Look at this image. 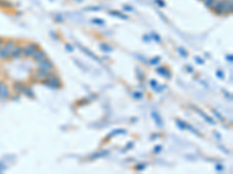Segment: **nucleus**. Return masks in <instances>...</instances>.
Masks as SVG:
<instances>
[{
  "instance_id": "1",
  "label": "nucleus",
  "mask_w": 233,
  "mask_h": 174,
  "mask_svg": "<svg viewBox=\"0 0 233 174\" xmlns=\"http://www.w3.org/2000/svg\"><path fill=\"white\" fill-rule=\"evenodd\" d=\"M43 84L46 85V86H48V87H50V88H58L60 86H61V79L55 76V74H49L47 78H46V80L43 81Z\"/></svg>"
},
{
  "instance_id": "2",
  "label": "nucleus",
  "mask_w": 233,
  "mask_h": 174,
  "mask_svg": "<svg viewBox=\"0 0 233 174\" xmlns=\"http://www.w3.org/2000/svg\"><path fill=\"white\" fill-rule=\"evenodd\" d=\"M217 15H223L225 13L224 8H225V0H216L213 2V5L210 7Z\"/></svg>"
},
{
  "instance_id": "3",
  "label": "nucleus",
  "mask_w": 233,
  "mask_h": 174,
  "mask_svg": "<svg viewBox=\"0 0 233 174\" xmlns=\"http://www.w3.org/2000/svg\"><path fill=\"white\" fill-rule=\"evenodd\" d=\"M39 50V45L36 43H29L24 48V55L27 57H33V55Z\"/></svg>"
},
{
  "instance_id": "4",
  "label": "nucleus",
  "mask_w": 233,
  "mask_h": 174,
  "mask_svg": "<svg viewBox=\"0 0 233 174\" xmlns=\"http://www.w3.org/2000/svg\"><path fill=\"white\" fill-rule=\"evenodd\" d=\"M39 63V68H43V70H48V71H50L53 67H54V64H53V62L51 60H49L48 58H44V59H42L40 62H37Z\"/></svg>"
},
{
  "instance_id": "5",
  "label": "nucleus",
  "mask_w": 233,
  "mask_h": 174,
  "mask_svg": "<svg viewBox=\"0 0 233 174\" xmlns=\"http://www.w3.org/2000/svg\"><path fill=\"white\" fill-rule=\"evenodd\" d=\"M49 74H50V71L43 70V68H39V70L36 71V73H35V79H36V80H43V79H46Z\"/></svg>"
},
{
  "instance_id": "6",
  "label": "nucleus",
  "mask_w": 233,
  "mask_h": 174,
  "mask_svg": "<svg viewBox=\"0 0 233 174\" xmlns=\"http://www.w3.org/2000/svg\"><path fill=\"white\" fill-rule=\"evenodd\" d=\"M33 58H34L36 62H40V60H42V59L47 58V55H46V52H44L43 50H37L35 54L33 55Z\"/></svg>"
},
{
  "instance_id": "7",
  "label": "nucleus",
  "mask_w": 233,
  "mask_h": 174,
  "mask_svg": "<svg viewBox=\"0 0 233 174\" xmlns=\"http://www.w3.org/2000/svg\"><path fill=\"white\" fill-rule=\"evenodd\" d=\"M22 54H24V48H21V47H14V49L11 51V56L14 58L20 57Z\"/></svg>"
},
{
  "instance_id": "8",
  "label": "nucleus",
  "mask_w": 233,
  "mask_h": 174,
  "mask_svg": "<svg viewBox=\"0 0 233 174\" xmlns=\"http://www.w3.org/2000/svg\"><path fill=\"white\" fill-rule=\"evenodd\" d=\"M232 11H233V1L232 0H225L224 12L226 14H232Z\"/></svg>"
},
{
  "instance_id": "9",
  "label": "nucleus",
  "mask_w": 233,
  "mask_h": 174,
  "mask_svg": "<svg viewBox=\"0 0 233 174\" xmlns=\"http://www.w3.org/2000/svg\"><path fill=\"white\" fill-rule=\"evenodd\" d=\"M109 14L112 15V16L120 17V19H123V20H128V15H125V14H123L121 12H119V11H110Z\"/></svg>"
},
{
  "instance_id": "10",
  "label": "nucleus",
  "mask_w": 233,
  "mask_h": 174,
  "mask_svg": "<svg viewBox=\"0 0 233 174\" xmlns=\"http://www.w3.org/2000/svg\"><path fill=\"white\" fill-rule=\"evenodd\" d=\"M156 72H157L159 74H161V76H165L167 78H170V72L168 71L167 67H159V68L156 70Z\"/></svg>"
},
{
  "instance_id": "11",
  "label": "nucleus",
  "mask_w": 233,
  "mask_h": 174,
  "mask_svg": "<svg viewBox=\"0 0 233 174\" xmlns=\"http://www.w3.org/2000/svg\"><path fill=\"white\" fill-rule=\"evenodd\" d=\"M99 48H100V50H103L104 52H111V51H113V48L109 45L107 43H100L99 44Z\"/></svg>"
},
{
  "instance_id": "12",
  "label": "nucleus",
  "mask_w": 233,
  "mask_h": 174,
  "mask_svg": "<svg viewBox=\"0 0 233 174\" xmlns=\"http://www.w3.org/2000/svg\"><path fill=\"white\" fill-rule=\"evenodd\" d=\"M153 119L155 120L156 124L159 125V128H162V121H161V117H160V115L157 113H154L153 111Z\"/></svg>"
},
{
  "instance_id": "13",
  "label": "nucleus",
  "mask_w": 233,
  "mask_h": 174,
  "mask_svg": "<svg viewBox=\"0 0 233 174\" xmlns=\"http://www.w3.org/2000/svg\"><path fill=\"white\" fill-rule=\"evenodd\" d=\"M10 55H11V51L7 50L6 48H4V49L0 50V57H1V58H7Z\"/></svg>"
},
{
  "instance_id": "14",
  "label": "nucleus",
  "mask_w": 233,
  "mask_h": 174,
  "mask_svg": "<svg viewBox=\"0 0 233 174\" xmlns=\"http://www.w3.org/2000/svg\"><path fill=\"white\" fill-rule=\"evenodd\" d=\"M197 111H198V113H199V114H201V115H202V116H203V117H204V119H205V120L207 121L209 123H211V124H215V121L212 120L211 117H209L206 114H204V111H202V110H199V109H197Z\"/></svg>"
},
{
  "instance_id": "15",
  "label": "nucleus",
  "mask_w": 233,
  "mask_h": 174,
  "mask_svg": "<svg viewBox=\"0 0 233 174\" xmlns=\"http://www.w3.org/2000/svg\"><path fill=\"white\" fill-rule=\"evenodd\" d=\"M91 22H92V23H96V25H99V26L105 25V21H104L103 19H92Z\"/></svg>"
},
{
  "instance_id": "16",
  "label": "nucleus",
  "mask_w": 233,
  "mask_h": 174,
  "mask_svg": "<svg viewBox=\"0 0 233 174\" xmlns=\"http://www.w3.org/2000/svg\"><path fill=\"white\" fill-rule=\"evenodd\" d=\"M204 1V5H205L207 8H210L212 5H213V2L216 1V0H203Z\"/></svg>"
},
{
  "instance_id": "17",
  "label": "nucleus",
  "mask_w": 233,
  "mask_h": 174,
  "mask_svg": "<svg viewBox=\"0 0 233 174\" xmlns=\"http://www.w3.org/2000/svg\"><path fill=\"white\" fill-rule=\"evenodd\" d=\"M176 124L178 125V128H179V129H185V128H187V124H185L184 122H181L179 120L176 121Z\"/></svg>"
},
{
  "instance_id": "18",
  "label": "nucleus",
  "mask_w": 233,
  "mask_h": 174,
  "mask_svg": "<svg viewBox=\"0 0 233 174\" xmlns=\"http://www.w3.org/2000/svg\"><path fill=\"white\" fill-rule=\"evenodd\" d=\"M178 52L182 55L183 57H188V52H187V50H185V49H183V48H178Z\"/></svg>"
},
{
  "instance_id": "19",
  "label": "nucleus",
  "mask_w": 233,
  "mask_h": 174,
  "mask_svg": "<svg viewBox=\"0 0 233 174\" xmlns=\"http://www.w3.org/2000/svg\"><path fill=\"white\" fill-rule=\"evenodd\" d=\"M155 1V4L159 6V7H165V2L163 0H154Z\"/></svg>"
},
{
  "instance_id": "20",
  "label": "nucleus",
  "mask_w": 233,
  "mask_h": 174,
  "mask_svg": "<svg viewBox=\"0 0 233 174\" xmlns=\"http://www.w3.org/2000/svg\"><path fill=\"white\" fill-rule=\"evenodd\" d=\"M119 134H126V131L125 130H114L112 134H110L109 137H113V135H119Z\"/></svg>"
},
{
  "instance_id": "21",
  "label": "nucleus",
  "mask_w": 233,
  "mask_h": 174,
  "mask_svg": "<svg viewBox=\"0 0 233 174\" xmlns=\"http://www.w3.org/2000/svg\"><path fill=\"white\" fill-rule=\"evenodd\" d=\"M54 19H55L57 22H63V16H61L60 14H56V15H54Z\"/></svg>"
},
{
  "instance_id": "22",
  "label": "nucleus",
  "mask_w": 233,
  "mask_h": 174,
  "mask_svg": "<svg viewBox=\"0 0 233 174\" xmlns=\"http://www.w3.org/2000/svg\"><path fill=\"white\" fill-rule=\"evenodd\" d=\"M151 37L154 39V40L156 41V42H160L161 41V39H160V36L156 34V33H151Z\"/></svg>"
},
{
  "instance_id": "23",
  "label": "nucleus",
  "mask_w": 233,
  "mask_h": 174,
  "mask_svg": "<svg viewBox=\"0 0 233 174\" xmlns=\"http://www.w3.org/2000/svg\"><path fill=\"white\" fill-rule=\"evenodd\" d=\"M160 59H161L160 57H156V58H153V59H151V65H155V64H157V63L160 62Z\"/></svg>"
},
{
  "instance_id": "24",
  "label": "nucleus",
  "mask_w": 233,
  "mask_h": 174,
  "mask_svg": "<svg viewBox=\"0 0 233 174\" xmlns=\"http://www.w3.org/2000/svg\"><path fill=\"white\" fill-rule=\"evenodd\" d=\"M123 11H126V12H132V11H133V7L129 6V5H125V6H123Z\"/></svg>"
},
{
  "instance_id": "25",
  "label": "nucleus",
  "mask_w": 233,
  "mask_h": 174,
  "mask_svg": "<svg viewBox=\"0 0 233 174\" xmlns=\"http://www.w3.org/2000/svg\"><path fill=\"white\" fill-rule=\"evenodd\" d=\"M145 167H146L145 164H140V165H137V166H135V170H137V171H142V170H145Z\"/></svg>"
},
{
  "instance_id": "26",
  "label": "nucleus",
  "mask_w": 233,
  "mask_h": 174,
  "mask_svg": "<svg viewBox=\"0 0 233 174\" xmlns=\"http://www.w3.org/2000/svg\"><path fill=\"white\" fill-rule=\"evenodd\" d=\"M86 11H100L101 7H86Z\"/></svg>"
},
{
  "instance_id": "27",
  "label": "nucleus",
  "mask_w": 233,
  "mask_h": 174,
  "mask_svg": "<svg viewBox=\"0 0 233 174\" xmlns=\"http://www.w3.org/2000/svg\"><path fill=\"white\" fill-rule=\"evenodd\" d=\"M134 95V98L137 99V100H140V99H142V93H140V92H135V93L133 94Z\"/></svg>"
},
{
  "instance_id": "28",
  "label": "nucleus",
  "mask_w": 233,
  "mask_h": 174,
  "mask_svg": "<svg viewBox=\"0 0 233 174\" xmlns=\"http://www.w3.org/2000/svg\"><path fill=\"white\" fill-rule=\"evenodd\" d=\"M217 77H219L220 79H224V78H225V77H224V73H223L220 70H218V71H217Z\"/></svg>"
},
{
  "instance_id": "29",
  "label": "nucleus",
  "mask_w": 233,
  "mask_h": 174,
  "mask_svg": "<svg viewBox=\"0 0 233 174\" xmlns=\"http://www.w3.org/2000/svg\"><path fill=\"white\" fill-rule=\"evenodd\" d=\"M195 60H196V63H198V64H203V63H204V60H203L202 58H199V57H195Z\"/></svg>"
},
{
  "instance_id": "30",
  "label": "nucleus",
  "mask_w": 233,
  "mask_h": 174,
  "mask_svg": "<svg viewBox=\"0 0 233 174\" xmlns=\"http://www.w3.org/2000/svg\"><path fill=\"white\" fill-rule=\"evenodd\" d=\"M213 114H215V115H216V116H217V119H219L220 121H224V119H223V116H221V115H220V114H218V113H217V111H216V110H213Z\"/></svg>"
},
{
  "instance_id": "31",
  "label": "nucleus",
  "mask_w": 233,
  "mask_h": 174,
  "mask_svg": "<svg viewBox=\"0 0 233 174\" xmlns=\"http://www.w3.org/2000/svg\"><path fill=\"white\" fill-rule=\"evenodd\" d=\"M65 49L68 50L69 52H72V51H74V48H72L71 45H69V44H65Z\"/></svg>"
},
{
  "instance_id": "32",
  "label": "nucleus",
  "mask_w": 233,
  "mask_h": 174,
  "mask_svg": "<svg viewBox=\"0 0 233 174\" xmlns=\"http://www.w3.org/2000/svg\"><path fill=\"white\" fill-rule=\"evenodd\" d=\"M151 86L154 88V90H155V88H156V86H157V82H156L155 80H151Z\"/></svg>"
},
{
  "instance_id": "33",
  "label": "nucleus",
  "mask_w": 233,
  "mask_h": 174,
  "mask_svg": "<svg viewBox=\"0 0 233 174\" xmlns=\"http://www.w3.org/2000/svg\"><path fill=\"white\" fill-rule=\"evenodd\" d=\"M161 150H162V146H161V145H159V146H156L155 149H154V152H155V153H159Z\"/></svg>"
},
{
  "instance_id": "34",
  "label": "nucleus",
  "mask_w": 233,
  "mask_h": 174,
  "mask_svg": "<svg viewBox=\"0 0 233 174\" xmlns=\"http://www.w3.org/2000/svg\"><path fill=\"white\" fill-rule=\"evenodd\" d=\"M24 92L27 94V95H29V96H33V93L29 91V88H25V91H24Z\"/></svg>"
},
{
  "instance_id": "35",
  "label": "nucleus",
  "mask_w": 233,
  "mask_h": 174,
  "mask_svg": "<svg viewBox=\"0 0 233 174\" xmlns=\"http://www.w3.org/2000/svg\"><path fill=\"white\" fill-rule=\"evenodd\" d=\"M226 58H227V60H229L230 63H232V62H233V56H232V55H227V56H226Z\"/></svg>"
},
{
  "instance_id": "36",
  "label": "nucleus",
  "mask_w": 233,
  "mask_h": 174,
  "mask_svg": "<svg viewBox=\"0 0 233 174\" xmlns=\"http://www.w3.org/2000/svg\"><path fill=\"white\" fill-rule=\"evenodd\" d=\"M143 40L147 41V42H149V41H151V37H149L148 35H145V36H143Z\"/></svg>"
},
{
  "instance_id": "37",
  "label": "nucleus",
  "mask_w": 233,
  "mask_h": 174,
  "mask_svg": "<svg viewBox=\"0 0 233 174\" xmlns=\"http://www.w3.org/2000/svg\"><path fill=\"white\" fill-rule=\"evenodd\" d=\"M216 168H217L218 171H221V170H223V166H221V165H217V166H216Z\"/></svg>"
},
{
  "instance_id": "38",
  "label": "nucleus",
  "mask_w": 233,
  "mask_h": 174,
  "mask_svg": "<svg viewBox=\"0 0 233 174\" xmlns=\"http://www.w3.org/2000/svg\"><path fill=\"white\" fill-rule=\"evenodd\" d=\"M188 70H189V72H193V68L190 66H188Z\"/></svg>"
},
{
  "instance_id": "39",
  "label": "nucleus",
  "mask_w": 233,
  "mask_h": 174,
  "mask_svg": "<svg viewBox=\"0 0 233 174\" xmlns=\"http://www.w3.org/2000/svg\"><path fill=\"white\" fill-rule=\"evenodd\" d=\"M157 137H159V135L155 134V135H153V137H151V138H157Z\"/></svg>"
},
{
  "instance_id": "40",
  "label": "nucleus",
  "mask_w": 233,
  "mask_h": 174,
  "mask_svg": "<svg viewBox=\"0 0 233 174\" xmlns=\"http://www.w3.org/2000/svg\"><path fill=\"white\" fill-rule=\"evenodd\" d=\"M1 43H2V40H1V39H0V45H1Z\"/></svg>"
}]
</instances>
